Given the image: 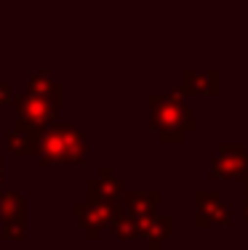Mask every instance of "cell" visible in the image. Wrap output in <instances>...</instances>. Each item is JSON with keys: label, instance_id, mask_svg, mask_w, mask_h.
Listing matches in <instances>:
<instances>
[{"label": "cell", "instance_id": "6da1fadb", "mask_svg": "<svg viewBox=\"0 0 248 250\" xmlns=\"http://www.w3.org/2000/svg\"><path fill=\"white\" fill-rule=\"evenodd\" d=\"M155 123H158V128H163V139H168V130H174L171 133L174 139H181L184 130L192 128V112L181 101L165 96L163 106L160 104L155 106Z\"/></svg>", "mask_w": 248, "mask_h": 250}, {"label": "cell", "instance_id": "7a4b0ae2", "mask_svg": "<svg viewBox=\"0 0 248 250\" xmlns=\"http://www.w3.org/2000/svg\"><path fill=\"white\" fill-rule=\"evenodd\" d=\"M246 170H248V157L240 149V144H224L219 157L214 160L211 176L214 178H235V176H243Z\"/></svg>", "mask_w": 248, "mask_h": 250}, {"label": "cell", "instance_id": "3957f363", "mask_svg": "<svg viewBox=\"0 0 248 250\" xmlns=\"http://www.w3.org/2000/svg\"><path fill=\"white\" fill-rule=\"evenodd\" d=\"M184 88L192 93H219V72H187Z\"/></svg>", "mask_w": 248, "mask_h": 250}, {"label": "cell", "instance_id": "277c9868", "mask_svg": "<svg viewBox=\"0 0 248 250\" xmlns=\"http://www.w3.org/2000/svg\"><path fill=\"white\" fill-rule=\"evenodd\" d=\"M246 218H248V202H246Z\"/></svg>", "mask_w": 248, "mask_h": 250}]
</instances>
